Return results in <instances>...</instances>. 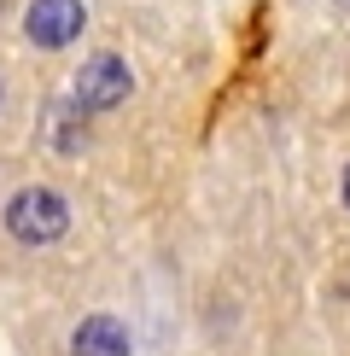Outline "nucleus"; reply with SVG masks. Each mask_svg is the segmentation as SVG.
Masks as SVG:
<instances>
[{"label":"nucleus","mask_w":350,"mask_h":356,"mask_svg":"<svg viewBox=\"0 0 350 356\" xmlns=\"http://www.w3.org/2000/svg\"><path fill=\"white\" fill-rule=\"evenodd\" d=\"M344 204H350V170H344Z\"/></svg>","instance_id":"5"},{"label":"nucleus","mask_w":350,"mask_h":356,"mask_svg":"<svg viewBox=\"0 0 350 356\" xmlns=\"http://www.w3.org/2000/svg\"><path fill=\"white\" fill-rule=\"evenodd\" d=\"M82 24H88L82 0H29V12H24V29L35 47H70L82 35Z\"/></svg>","instance_id":"3"},{"label":"nucleus","mask_w":350,"mask_h":356,"mask_svg":"<svg viewBox=\"0 0 350 356\" xmlns=\"http://www.w3.org/2000/svg\"><path fill=\"white\" fill-rule=\"evenodd\" d=\"M128 65L117 53H99V58H88L82 65V76H76V106L82 111H111V106H123L128 99Z\"/></svg>","instance_id":"2"},{"label":"nucleus","mask_w":350,"mask_h":356,"mask_svg":"<svg viewBox=\"0 0 350 356\" xmlns=\"http://www.w3.org/2000/svg\"><path fill=\"white\" fill-rule=\"evenodd\" d=\"M65 228H70V211H65V199L53 187H24L6 204V234L18 245H53Z\"/></svg>","instance_id":"1"},{"label":"nucleus","mask_w":350,"mask_h":356,"mask_svg":"<svg viewBox=\"0 0 350 356\" xmlns=\"http://www.w3.org/2000/svg\"><path fill=\"white\" fill-rule=\"evenodd\" d=\"M339 6H350V0H339Z\"/></svg>","instance_id":"6"},{"label":"nucleus","mask_w":350,"mask_h":356,"mask_svg":"<svg viewBox=\"0 0 350 356\" xmlns=\"http://www.w3.org/2000/svg\"><path fill=\"white\" fill-rule=\"evenodd\" d=\"M70 356H128V333L117 316H88L76 339H70Z\"/></svg>","instance_id":"4"}]
</instances>
